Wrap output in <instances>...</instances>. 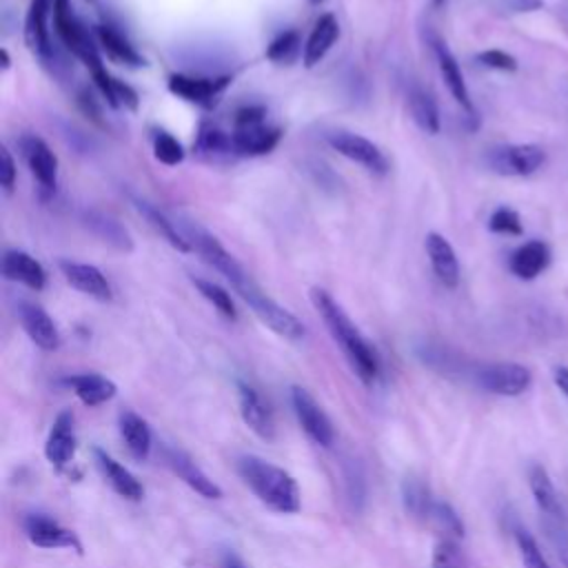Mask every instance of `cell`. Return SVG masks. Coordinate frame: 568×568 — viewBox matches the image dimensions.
<instances>
[{
    "instance_id": "34",
    "label": "cell",
    "mask_w": 568,
    "mask_h": 568,
    "mask_svg": "<svg viewBox=\"0 0 568 568\" xmlns=\"http://www.w3.org/2000/svg\"><path fill=\"white\" fill-rule=\"evenodd\" d=\"M191 282L200 291V295L220 311V315H224L226 320H235L237 317V311H235V304L231 300V293H226L220 284H215L211 280H204V277H193Z\"/></svg>"
},
{
    "instance_id": "48",
    "label": "cell",
    "mask_w": 568,
    "mask_h": 568,
    "mask_svg": "<svg viewBox=\"0 0 568 568\" xmlns=\"http://www.w3.org/2000/svg\"><path fill=\"white\" fill-rule=\"evenodd\" d=\"M224 568H244L235 557H226V561H224Z\"/></svg>"
},
{
    "instance_id": "19",
    "label": "cell",
    "mask_w": 568,
    "mask_h": 568,
    "mask_svg": "<svg viewBox=\"0 0 568 568\" xmlns=\"http://www.w3.org/2000/svg\"><path fill=\"white\" fill-rule=\"evenodd\" d=\"M237 395H240V413H242L244 424L262 439H273L275 437V419H273L268 404L262 399V395L244 382L237 384Z\"/></svg>"
},
{
    "instance_id": "24",
    "label": "cell",
    "mask_w": 568,
    "mask_h": 568,
    "mask_svg": "<svg viewBox=\"0 0 568 568\" xmlns=\"http://www.w3.org/2000/svg\"><path fill=\"white\" fill-rule=\"evenodd\" d=\"M2 275L11 282H20L24 286H29L31 291L44 288V282H47V273H44L42 264L33 255L18 251V248H9L4 253Z\"/></svg>"
},
{
    "instance_id": "40",
    "label": "cell",
    "mask_w": 568,
    "mask_h": 568,
    "mask_svg": "<svg viewBox=\"0 0 568 568\" xmlns=\"http://www.w3.org/2000/svg\"><path fill=\"white\" fill-rule=\"evenodd\" d=\"M430 568H466V559L453 539H442L433 550Z\"/></svg>"
},
{
    "instance_id": "5",
    "label": "cell",
    "mask_w": 568,
    "mask_h": 568,
    "mask_svg": "<svg viewBox=\"0 0 568 568\" xmlns=\"http://www.w3.org/2000/svg\"><path fill=\"white\" fill-rule=\"evenodd\" d=\"M486 164L497 175L526 178L546 164V151L539 144H501L486 153Z\"/></svg>"
},
{
    "instance_id": "10",
    "label": "cell",
    "mask_w": 568,
    "mask_h": 568,
    "mask_svg": "<svg viewBox=\"0 0 568 568\" xmlns=\"http://www.w3.org/2000/svg\"><path fill=\"white\" fill-rule=\"evenodd\" d=\"M20 151L38 184L47 191H53L58 184V158L49 144L33 133H24L20 138Z\"/></svg>"
},
{
    "instance_id": "22",
    "label": "cell",
    "mask_w": 568,
    "mask_h": 568,
    "mask_svg": "<svg viewBox=\"0 0 568 568\" xmlns=\"http://www.w3.org/2000/svg\"><path fill=\"white\" fill-rule=\"evenodd\" d=\"M550 264V246L544 240H530L510 253L508 268L519 280H535Z\"/></svg>"
},
{
    "instance_id": "28",
    "label": "cell",
    "mask_w": 568,
    "mask_h": 568,
    "mask_svg": "<svg viewBox=\"0 0 568 568\" xmlns=\"http://www.w3.org/2000/svg\"><path fill=\"white\" fill-rule=\"evenodd\" d=\"M120 435L135 459H146L151 453V428L133 410L120 413Z\"/></svg>"
},
{
    "instance_id": "31",
    "label": "cell",
    "mask_w": 568,
    "mask_h": 568,
    "mask_svg": "<svg viewBox=\"0 0 568 568\" xmlns=\"http://www.w3.org/2000/svg\"><path fill=\"white\" fill-rule=\"evenodd\" d=\"M84 222H87V226H89L100 240H104V242L111 244L113 248H118V251H131V248H133V240H131L129 231H126L120 222H115L113 217H109V215H104V213H98V211H89V213L84 215Z\"/></svg>"
},
{
    "instance_id": "8",
    "label": "cell",
    "mask_w": 568,
    "mask_h": 568,
    "mask_svg": "<svg viewBox=\"0 0 568 568\" xmlns=\"http://www.w3.org/2000/svg\"><path fill=\"white\" fill-rule=\"evenodd\" d=\"M291 404L295 410V417L302 426V430L317 444L328 448L335 439V428L328 419V415L324 413V408L315 402V397L302 388V386H293L291 388Z\"/></svg>"
},
{
    "instance_id": "47",
    "label": "cell",
    "mask_w": 568,
    "mask_h": 568,
    "mask_svg": "<svg viewBox=\"0 0 568 568\" xmlns=\"http://www.w3.org/2000/svg\"><path fill=\"white\" fill-rule=\"evenodd\" d=\"M0 58H2V69H9V64H11V60H9V51L2 47L0 49Z\"/></svg>"
},
{
    "instance_id": "38",
    "label": "cell",
    "mask_w": 568,
    "mask_h": 568,
    "mask_svg": "<svg viewBox=\"0 0 568 568\" xmlns=\"http://www.w3.org/2000/svg\"><path fill=\"white\" fill-rule=\"evenodd\" d=\"M153 155L166 166H178L184 160V146L169 131L158 129L153 133Z\"/></svg>"
},
{
    "instance_id": "30",
    "label": "cell",
    "mask_w": 568,
    "mask_h": 568,
    "mask_svg": "<svg viewBox=\"0 0 568 568\" xmlns=\"http://www.w3.org/2000/svg\"><path fill=\"white\" fill-rule=\"evenodd\" d=\"M133 204H135V209L146 217V222H149L173 248H178V251H182V253H186V251L193 248L191 242L186 240V235L178 229V224L171 222L158 206H153V204H149L146 200H140V197H133Z\"/></svg>"
},
{
    "instance_id": "49",
    "label": "cell",
    "mask_w": 568,
    "mask_h": 568,
    "mask_svg": "<svg viewBox=\"0 0 568 568\" xmlns=\"http://www.w3.org/2000/svg\"><path fill=\"white\" fill-rule=\"evenodd\" d=\"M430 2H433V7H437V9H439V7H444V2H446V0H430Z\"/></svg>"
},
{
    "instance_id": "21",
    "label": "cell",
    "mask_w": 568,
    "mask_h": 568,
    "mask_svg": "<svg viewBox=\"0 0 568 568\" xmlns=\"http://www.w3.org/2000/svg\"><path fill=\"white\" fill-rule=\"evenodd\" d=\"M426 255L430 260V266L437 275V280L446 286V288H455L459 284V262H457V255H455V248L450 246V242L430 231L426 233Z\"/></svg>"
},
{
    "instance_id": "27",
    "label": "cell",
    "mask_w": 568,
    "mask_h": 568,
    "mask_svg": "<svg viewBox=\"0 0 568 568\" xmlns=\"http://www.w3.org/2000/svg\"><path fill=\"white\" fill-rule=\"evenodd\" d=\"M95 40L100 44V49L120 64H129V67H142L144 58L135 51V47L111 24H98L95 27Z\"/></svg>"
},
{
    "instance_id": "18",
    "label": "cell",
    "mask_w": 568,
    "mask_h": 568,
    "mask_svg": "<svg viewBox=\"0 0 568 568\" xmlns=\"http://www.w3.org/2000/svg\"><path fill=\"white\" fill-rule=\"evenodd\" d=\"M280 138H282V129L268 126L264 122L233 126V133H231L235 155H248V158L271 153L277 146Z\"/></svg>"
},
{
    "instance_id": "37",
    "label": "cell",
    "mask_w": 568,
    "mask_h": 568,
    "mask_svg": "<svg viewBox=\"0 0 568 568\" xmlns=\"http://www.w3.org/2000/svg\"><path fill=\"white\" fill-rule=\"evenodd\" d=\"M300 33L295 29H288V31H282L280 36H275L271 40V44L266 47V58L275 64H284V62H291L295 60L297 51H300Z\"/></svg>"
},
{
    "instance_id": "12",
    "label": "cell",
    "mask_w": 568,
    "mask_h": 568,
    "mask_svg": "<svg viewBox=\"0 0 568 568\" xmlns=\"http://www.w3.org/2000/svg\"><path fill=\"white\" fill-rule=\"evenodd\" d=\"M231 84L229 75L222 78H197V75H186V73H173L169 78V91L186 102L200 104V106H211L215 104L217 95Z\"/></svg>"
},
{
    "instance_id": "9",
    "label": "cell",
    "mask_w": 568,
    "mask_h": 568,
    "mask_svg": "<svg viewBox=\"0 0 568 568\" xmlns=\"http://www.w3.org/2000/svg\"><path fill=\"white\" fill-rule=\"evenodd\" d=\"M528 486L532 493V499L544 515V526H568V517L564 510V504L559 499V493L548 475V470L539 464L530 466L528 473Z\"/></svg>"
},
{
    "instance_id": "26",
    "label": "cell",
    "mask_w": 568,
    "mask_h": 568,
    "mask_svg": "<svg viewBox=\"0 0 568 568\" xmlns=\"http://www.w3.org/2000/svg\"><path fill=\"white\" fill-rule=\"evenodd\" d=\"M64 384L78 395V399L84 406H100L109 399L115 397L118 388L115 384L98 373H80V375H71L64 379Z\"/></svg>"
},
{
    "instance_id": "14",
    "label": "cell",
    "mask_w": 568,
    "mask_h": 568,
    "mask_svg": "<svg viewBox=\"0 0 568 568\" xmlns=\"http://www.w3.org/2000/svg\"><path fill=\"white\" fill-rule=\"evenodd\" d=\"M78 448V439H75V419L71 410H62L58 413V417L51 424L47 444H44V457L49 459V464H53L55 468H64Z\"/></svg>"
},
{
    "instance_id": "2",
    "label": "cell",
    "mask_w": 568,
    "mask_h": 568,
    "mask_svg": "<svg viewBox=\"0 0 568 568\" xmlns=\"http://www.w3.org/2000/svg\"><path fill=\"white\" fill-rule=\"evenodd\" d=\"M237 473L251 493L271 510L282 515H293L302 506L300 486L291 473L257 457L244 455L237 462Z\"/></svg>"
},
{
    "instance_id": "50",
    "label": "cell",
    "mask_w": 568,
    "mask_h": 568,
    "mask_svg": "<svg viewBox=\"0 0 568 568\" xmlns=\"http://www.w3.org/2000/svg\"><path fill=\"white\" fill-rule=\"evenodd\" d=\"M320 2H322V0H311V4H320Z\"/></svg>"
},
{
    "instance_id": "42",
    "label": "cell",
    "mask_w": 568,
    "mask_h": 568,
    "mask_svg": "<svg viewBox=\"0 0 568 568\" xmlns=\"http://www.w3.org/2000/svg\"><path fill=\"white\" fill-rule=\"evenodd\" d=\"M546 530L552 546L557 548L561 564L568 568V526H546Z\"/></svg>"
},
{
    "instance_id": "44",
    "label": "cell",
    "mask_w": 568,
    "mask_h": 568,
    "mask_svg": "<svg viewBox=\"0 0 568 568\" xmlns=\"http://www.w3.org/2000/svg\"><path fill=\"white\" fill-rule=\"evenodd\" d=\"M0 160H2V164H0V184L9 193L13 189V182H16V162H13V158L7 149L0 151Z\"/></svg>"
},
{
    "instance_id": "7",
    "label": "cell",
    "mask_w": 568,
    "mask_h": 568,
    "mask_svg": "<svg viewBox=\"0 0 568 568\" xmlns=\"http://www.w3.org/2000/svg\"><path fill=\"white\" fill-rule=\"evenodd\" d=\"M326 142L331 144V149H335L339 155L362 164L366 171L375 173V175H384L388 173V158L384 155V151L371 142L368 138L346 131V129H337L326 133Z\"/></svg>"
},
{
    "instance_id": "32",
    "label": "cell",
    "mask_w": 568,
    "mask_h": 568,
    "mask_svg": "<svg viewBox=\"0 0 568 568\" xmlns=\"http://www.w3.org/2000/svg\"><path fill=\"white\" fill-rule=\"evenodd\" d=\"M195 151L209 158H222V155H235L233 140L229 133L220 131L217 126L202 124L197 140H195Z\"/></svg>"
},
{
    "instance_id": "33",
    "label": "cell",
    "mask_w": 568,
    "mask_h": 568,
    "mask_svg": "<svg viewBox=\"0 0 568 568\" xmlns=\"http://www.w3.org/2000/svg\"><path fill=\"white\" fill-rule=\"evenodd\" d=\"M424 521L433 524L437 530L448 532V535H453V537H462V535H464V524H462L459 515H457L455 508H453L450 504H446V501L433 499V504H430V508H428Z\"/></svg>"
},
{
    "instance_id": "35",
    "label": "cell",
    "mask_w": 568,
    "mask_h": 568,
    "mask_svg": "<svg viewBox=\"0 0 568 568\" xmlns=\"http://www.w3.org/2000/svg\"><path fill=\"white\" fill-rule=\"evenodd\" d=\"M402 499H404V508L406 513H410L413 517H419L424 519L430 504H433V497L428 493V488L417 481V479H406L404 486H402Z\"/></svg>"
},
{
    "instance_id": "25",
    "label": "cell",
    "mask_w": 568,
    "mask_h": 568,
    "mask_svg": "<svg viewBox=\"0 0 568 568\" xmlns=\"http://www.w3.org/2000/svg\"><path fill=\"white\" fill-rule=\"evenodd\" d=\"M337 36H339V22H337V18H335L333 13H322V16L317 18V22H315V27H313V31H311L306 44H304V53H302L304 64H306L308 69H313L315 64H320L322 58L328 53V49L335 44Z\"/></svg>"
},
{
    "instance_id": "3",
    "label": "cell",
    "mask_w": 568,
    "mask_h": 568,
    "mask_svg": "<svg viewBox=\"0 0 568 568\" xmlns=\"http://www.w3.org/2000/svg\"><path fill=\"white\" fill-rule=\"evenodd\" d=\"M226 282L235 288V293L251 306V311L260 317L262 324H266L273 333L286 339H302L306 328L304 324L284 306H280L275 300H271L255 280L240 266L235 275L226 277Z\"/></svg>"
},
{
    "instance_id": "46",
    "label": "cell",
    "mask_w": 568,
    "mask_h": 568,
    "mask_svg": "<svg viewBox=\"0 0 568 568\" xmlns=\"http://www.w3.org/2000/svg\"><path fill=\"white\" fill-rule=\"evenodd\" d=\"M552 379H555V386L568 397V366H555Z\"/></svg>"
},
{
    "instance_id": "20",
    "label": "cell",
    "mask_w": 568,
    "mask_h": 568,
    "mask_svg": "<svg viewBox=\"0 0 568 568\" xmlns=\"http://www.w3.org/2000/svg\"><path fill=\"white\" fill-rule=\"evenodd\" d=\"M60 271L64 280L80 293L98 300V302H109L111 300V284L102 275L100 268L93 264L84 262H71V260H60Z\"/></svg>"
},
{
    "instance_id": "41",
    "label": "cell",
    "mask_w": 568,
    "mask_h": 568,
    "mask_svg": "<svg viewBox=\"0 0 568 568\" xmlns=\"http://www.w3.org/2000/svg\"><path fill=\"white\" fill-rule=\"evenodd\" d=\"M475 60L486 67V69H495V71H517V58L501 51V49H486L479 51L475 55Z\"/></svg>"
},
{
    "instance_id": "4",
    "label": "cell",
    "mask_w": 568,
    "mask_h": 568,
    "mask_svg": "<svg viewBox=\"0 0 568 568\" xmlns=\"http://www.w3.org/2000/svg\"><path fill=\"white\" fill-rule=\"evenodd\" d=\"M51 20L64 49L71 51L75 58H80L89 67V71L104 67L98 53V44L93 42V36L82 27L78 16L73 13L71 0H53Z\"/></svg>"
},
{
    "instance_id": "6",
    "label": "cell",
    "mask_w": 568,
    "mask_h": 568,
    "mask_svg": "<svg viewBox=\"0 0 568 568\" xmlns=\"http://www.w3.org/2000/svg\"><path fill=\"white\" fill-rule=\"evenodd\" d=\"M479 388L501 395V397H517L532 384V373L524 364L517 362H493L481 364L473 373Z\"/></svg>"
},
{
    "instance_id": "36",
    "label": "cell",
    "mask_w": 568,
    "mask_h": 568,
    "mask_svg": "<svg viewBox=\"0 0 568 568\" xmlns=\"http://www.w3.org/2000/svg\"><path fill=\"white\" fill-rule=\"evenodd\" d=\"M515 544H517L524 568H550V564H548L546 555L541 552L537 539L526 528H521V526L515 528Z\"/></svg>"
},
{
    "instance_id": "11",
    "label": "cell",
    "mask_w": 568,
    "mask_h": 568,
    "mask_svg": "<svg viewBox=\"0 0 568 568\" xmlns=\"http://www.w3.org/2000/svg\"><path fill=\"white\" fill-rule=\"evenodd\" d=\"M24 532L29 541L38 548H71L75 552H82V544L75 537V532H71L69 528H64L62 524H58L47 515H40V513L27 515Z\"/></svg>"
},
{
    "instance_id": "29",
    "label": "cell",
    "mask_w": 568,
    "mask_h": 568,
    "mask_svg": "<svg viewBox=\"0 0 568 568\" xmlns=\"http://www.w3.org/2000/svg\"><path fill=\"white\" fill-rule=\"evenodd\" d=\"M408 109H410V115H413L415 124L422 131H426L430 135L439 133V126H442L439 124V109H437L435 98L424 87L413 84L408 89Z\"/></svg>"
},
{
    "instance_id": "15",
    "label": "cell",
    "mask_w": 568,
    "mask_h": 568,
    "mask_svg": "<svg viewBox=\"0 0 568 568\" xmlns=\"http://www.w3.org/2000/svg\"><path fill=\"white\" fill-rule=\"evenodd\" d=\"M164 462L197 495H202L206 499H220L222 497V488L184 450H180V448H164Z\"/></svg>"
},
{
    "instance_id": "13",
    "label": "cell",
    "mask_w": 568,
    "mask_h": 568,
    "mask_svg": "<svg viewBox=\"0 0 568 568\" xmlns=\"http://www.w3.org/2000/svg\"><path fill=\"white\" fill-rule=\"evenodd\" d=\"M16 313L24 333L36 346H40L42 351H55L60 346V333L42 306L22 300L16 306Z\"/></svg>"
},
{
    "instance_id": "23",
    "label": "cell",
    "mask_w": 568,
    "mask_h": 568,
    "mask_svg": "<svg viewBox=\"0 0 568 568\" xmlns=\"http://www.w3.org/2000/svg\"><path fill=\"white\" fill-rule=\"evenodd\" d=\"M93 457H95V464L104 477V481L124 499H131V501H140L142 495H144V488L142 484L135 479V475L124 468L120 462H115L106 450L102 448H93Z\"/></svg>"
},
{
    "instance_id": "16",
    "label": "cell",
    "mask_w": 568,
    "mask_h": 568,
    "mask_svg": "<svg viewBox=\"0 0 568 568\" xmlns=\"http://www.w3.org/2000/svg\"><path fill=\"white\" fill-rule=\"evenodd\" d=\"M53 0H31L24 18V42L42 60H51L53 49L49 40V18Z\"/></svg>"
},
{
    "instance_id": "43",
    "label": "cell",
    "mask_w": 568,
    "mask_h": 568,
    "mask_svg": "<svg viewBox=\"0 0 568 568\" xmlns=\"http://www.w3.org/2000/svg\"><path fill=\"white\" fill-rule=\"evenodd\" d=\"M264 115H266V109H264V106H260V104H248V106L237 109L233 124H235V126L257 124V122H264Z\"/></svg>"
},
{
    "instance_id": "39",
    "label": "cell",
    "mask_w": 568,
    "mask_h": 568,
    "mask_svg": "<svg viewBox=\"0 0 568 568\" xmlns=\"http://www.w3.org/2000/svg\"><path fill=\"white\" fill-rule=\"evenodd\" d=\"M488 229L493 233H501V235H521L524 233L521 217L510 206H497L488 217Z\"/></svg>"
},
{
    "instance_id": "1",
    "label": "cell",
    "mask_w": 568,
    "mask_h": 568,
    "mask_svg": "<svg viewBox=\"0 0 568 568\" xmlns=\"http://www.w3.org/2000/svg\"><path fill=\"white\" fill-rule=\"evenodd\" d=\"M311 302L320 317L324 320L331 337L337 342L355 373L362 382L371 384L375 382L379 373V359L373 351V346L364 339L359 328L353 324V320L346 315V311L333 300V295L320 286L311 288Z\"/></svg>"
},
{
    "instance_id": "17",
    "label": "cell",
    "mask_w": 568,
    "mask_h": 568,
    "mask_svg": "<svg viewBox=\"0 0 568 568\" xmlns=\"http://www.w3.org/2000/svg\"><path fill=\"white\" fill-rule=\"evenodd\" d=\"M433 53H435V58H437V67H439V73H442V80H444L448 93L455 98V102H457L468 115H475V106H473V100H470V93H468L464 73H462V69H459V62H457V58L450 53V49L446 47V42H444L442 38H433Z\"/></svg>"
},
{
    "instance_id": "45",
    "label": "cell",
    "mask_w": 568,
    "mask_h": 568,
    "mask_svg": "<svg viewBox=\"0 0 568 568\" xmlns=\"http://www.w3.org/2000/svg\"><path fill=\"white\" fill-rule=\"evenodd\" d=\"M113 93H115L118 106L124 104V106L131 109V111L138 109V93H135L129 84H124V82H120V80H113Z\"/></svg>"
}]
</instances>
